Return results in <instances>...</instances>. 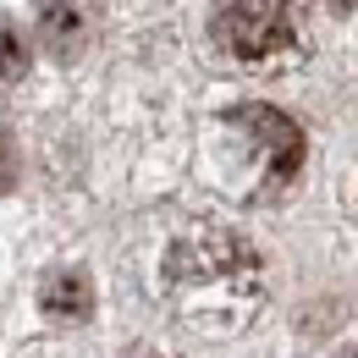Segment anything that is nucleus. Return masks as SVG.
I'll return each mask as SVG.
<instances>
[{
	"mask_svg": "<svg viewBox=\"0 0 358 358\" xmlns=\"http://www.w3.org/2000/svg\"><path fill=\"white\" fill-rule=\"evenodd\" d=\"M39 303H45L50 320H83V314L94 309L89 275H78V270H61V275H50L45 292H39Z\"/></svg>",
	"mask_w": 358,
	"mask_h": 358,
	"instance_id": "20e7f679",
	"label": "nucleus"
},
{
	"mask_svg": "<svg viewBox=\"0 0 358 358\" xmlns=\"http://www.w3.org/2000/svg\"><path fill=\"white\" fill-rule=\"evenodd\" d=\"M231 127L254 138V149H259V160H265V187H281L287 177H298V166H303V138H298V127H292L281 110L243 105V110H231Z\"/></svg>",
	"mask_w": 358,
	"mask_h": 358,
	"instance_id": "7ed1b4c3",
	"label": "nucleus"
},
{
	"mask_svg": "<svg viewBox=\"0 0 358 358\" xmlns=\"http://www.w3.org/2000/svg\"><path fill=\"white\" fill-rule=\"evenodd\" d=\"M17 182V149H11V138L0 133V193Z\"/></svg>",
	"mask_w": 358,
	"mask_h": 358,
	"instance_id": "0eeeda50",
	"label": "nucleus"
},
{
	"mask_svg": "<svg viewBox=\"0 0 358 358\" xmlns=\"http://www.w3.org/2000/svg\"><path fill=\"white\" fill-rule=\"evenodd\" d=\"M320 6H331V11H353L358 0H320Z\"/></svg>",
	"mask_w": 358,
	"mask_h": 358,
	"instance_id": "6e6552de",
	"label": "nucleus"
},
{
	"mask_svg": "<svg viewBox=\"0 0 358 358\" xmlns=\"http://www.w3.org/2000/svg\"><path fill=\"white\" fill-rule=\"evenodd\" d=\"M215 45L243 66H270L298 45V6L292 0H215Z\"/></svg>",
	"mask_w": 358,
	"mask_h": 358,
	"instance_id": "f03ea898",
	"label": "nucleus"
},
{
	"mask_svg": "<svg viewBox=\"0 0 358 358\" xmlns=\"http://www.w3.org/2000/svg\"><path fill=\"white\" fill-rule=\"evenodd\" d=\"M353 358H358V353H353Z\"/></svg>",
	"mask_w": 358,
	"mask_h": 358,
	"instance_id": "1a4fd4ad",
	"label": "nucleus"
},
{
	"mask_svg": "<svg viewBox=\"0 0 358 358\" xmlns=\"http://www.w3.org/2000/svg\"><path fill=\"white\" fill-rule=\"evenodd\" d=\"M78 28H83V22H78V11H72V6H50V11H45V39H50V50H61V55H66L72 39H78Z\"/></svg>",
	"mask_w": 358,
	"mask_h": 358,
	"instance_id": "39448f33",
	"label": "nucleus"
},
{
	"mask_svg": "<svg viewBox=\"0 0 358 358\" xmlns=\"http://www.w3.org/2000/svg\"><path fill=\"white\" fill-rule=\"evenodd\" d=\"M171 292L187 314L204 309V298H221L226 314H243L259 298V265L248 259V248L226 231H199L177 243L171 254Z\"/></svg>",
	"mask_w": 358,
	"mask_h": 358,
	"instance_id": "f257e3e1",
	"label": "nucleus"
},
{
	"mask_svg": "<svg viewBox=\"0 0 358 358\" xmlns=\"http://www.w3.org/2000/svg\"><path fill=\"white\" fill-rule=\"evenodd\" d=\"M22 72H28V45L17 39L11 22H0V78L11 83V78H22Z\"/></svg>",
	"mask_w": 358,
	"mask_h": 358,
	"instance_id": "423d86ee",
	"label": "nucleus"
}]
</instances>
